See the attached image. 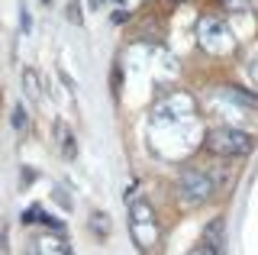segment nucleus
Instances as JSON below:
<instances>
[{
	"instance_id": "f257e3e1",
	"label": "nucleus",
	"mask_w": 258,
	"mask_h": 255,
	"mask_svg": "<svg viewBox=\"0 0 258 255\" xmlns=\"http://www.w3.org/2000/svg\"><path fill=\"white\" fill-rule=\"evenodd\" d=\"M207 146L210 152L216 155H226V158H236V155H248L255 149V142L248 133H239V130H229V126H220L207 136Z\"/></svg>"
},
{
	"instance_id": "f03ea898",
	"label": "nucleus",
	"mask_w": 258,
	"mask_h": 255,
	"mask_svg": "<svg viewBox=\"0 0 258 255\" xmlns=\"http://www.w3.org/2000/svg\"><path fill=\"white\" fill-rule=\"evenodd\" d=\"M177 194H181L184 204L197 207L213 194V181H210V174H204V171L187 168V171H181V178H177Z\"/></svg>"
},
{
	"instance_id": "7ed1b4c3",
	"label": "nucleus",
	"mask_w": 258,
	"mask_h": 255,
	"mask_svg": "<svg viewBox=\"0 0 258 255\" xmlns=\"http://www.w3.org/2000/svg\"><path fill=\"white\" fill-rule=\"evenodd\" d=\"M133 236H136L139 249H152L158 242V223H155V213H152V207L145 201L133 204Z\"/></svg>"
},
{
	"instance_id": "20e7f679",
	"label": "nucleus",
	"mask_w": 258,
	"mask_h": 255,
	"mask_svg": "<svg viewBox=\"0 0 258 255\" xmlns=\"http://www.w3.org/2000/svg\"><path fill=\"white\" fill-rule=\"evenodd\" d=\"M200 42H204V49H210L213 55H229L232 49H236V42H232L226 23L213 20V17H207L204 23H200Z\"/></svg>"
},
{
	"instance_id": "39448f33",
	"label": "nucleus",
	"mask_w": 258,
	"mask_h": 255,
	"mask_svg": "<svg viewBox=\"0 0 258 255\" xmlns=\"http://www.w3.org/2000/svg\"><path fill=\"white\" fill-rule=\"evenodd\" d=\"M197 252H223V220H213L207 226V236L197 245Z\"/></svg>"
},
{
	"instance_id": "423d86ee",
	"label": "nucleus",
	"mask_w": 258,
	"mask_h": 255,
	"mask_svg": "<svg viewBox=\"0 0 258 255\" xmlns=\"http://www.w3.org/2000/svg\"><path fill=\"white\" fill-rule=\"evenodd\" d=\"M23 220H26V223H45V226H52V229H61V220L45 217V213H42V207H29V210L23 213Z\"/></svg>"
},
{
	"instance_id": "0eeeda50",
	"label": "nucleus",
	"mask_w": 258,
	"mask_h": 255,
	"mask_svg": "<svg viewBox=\"0 0 258 255\" xmlns=\"http://www.w3.org/2000/svg\"><path fill=\"white\" fill-rule=\"evenodd\" d=\"M36 252H48V255H55V252H68V245L58 242V239H52V236H42V239H36Z\"/></svg>"
},
{
	"instance_id": "6e6552de",
	"label": "nucleus",
	"mask_w": 258,
	"mask_h": 255,
	"mask_svg": "<svg viewBox=\"0 0 258 255\" xmlns=\"http://www.w3.org/2000/svg\"><path fill=\"white\" fill-rule=\"evenodd\" d=\"M23 81H26V94H29V97H39V78L32 75V71H26Z\"/></svg>"
},
{
	"instance_id": "1a4fd4ad",
	"label": "nucleus",
	"mask_w": 258,
	"mask_h": 255,
	"mask_svg": "<svg viewBox=\"0 0 258 255\" xmlns=\"http://www.w3.org/2000/svg\"><path fill=\"white\" fill-rule=\"evenodd\" d=\"M13 126H16V130H23V126H26V110H23V107L13 110Z\"/></svg>"
},
{
	"instance_id": "9d476101",
	"label": "nucleus",
	"mask_w": 258,
	"mask_h": 255,
	"mask_svg": "<svg viewBox=\"0 0 258 255\" xmlns=\"http://www.w3.org/2000/svg\"><path fill=\"white\" fill-rule=\"evenodd\" d=\"M0 249H4V229H0Z\"/></svg>"
}]
</instances>
